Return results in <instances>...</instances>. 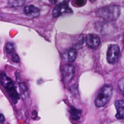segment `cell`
Returning a JSON list of instances; mask_svg holds the SVG:
<instances>
[{
	"label": "cell",
	"mask_w": 124,
	"mask_h": 124,
	"mask_svg": "<svg viewBox=\"0 0 124 124\" xmlns=\"http://www.w3.org/2000/svg\"><path fill=\"white\" fill-rule=\"evenodd\" d=\"M75 75V67L71 64L65 65L62 69V78L65 84L69 83Z\"/></svg>",
	"instance_id": "5b68a950"
},
{
	"label": "cell",
	"mask_w": 124,
	"mask_h": 124,
	"mask_svg": "<svg viewBox=\"0 0 124 124\" xmlns=\"http://www.w3.org/2000/svg\"><path fill=\"white\" fill-rule=\"evenodd\" d=\"M123 40H124V34H123Z\"/></svg>",
	"instance_id": "603a6c76"
},
{
	"label": "cell",
	"mask_w": 124,
	"mask_h": 124,
	"mask_svg": "<svg viewBox=\"0 0 124 124\" xmlns=\"http://www.w3.org/2000/svg\"><path fill=\"white\" fill-rule=\"evenodd\" d=\"M115 107L117 109L116 117L117 119L124 118V100H117L115 101Z\"/></svg>",
	"instance_id": "9c48e42d"
},
{
	"label": "cell",
	"mask_w": 124,
	"mask_h": 124,
	"mask_svg": "<svg viewBox=\"0 0 124 124\" xmlns=\"http://www.w3.org/2000/svg\"><path fill=\"white\" fill-rule=\"evenodd\" d=\"M20 87H21V91H22L23 93H26V92H27L28 89H27V87H26V84L21 83L20 84Z\"/></svg>",
	"instance_id": "d6986e66"
},
{
	"label": "cell",
	"mask_w": 124,
	"mask_h": 124,
	"mask_svg": "<svg viewBox=\"0 0 124 124\" xmlns=\"http://www.w3.org/2000/svg\"><path fill=\"white\" fill-rule=\"evenodd\" d=\"M85 4V0H74V5L76 7H82Z\"/></svg>",
	"instance_id": "e0dca14e"
},
{
	"label": "cell",
	"mask_w": 124,
	"mask_h": 124,
	"mask_svg": "<svg viewBox=\"0 0 124 124\" xmlns=\"http://www.w3.org/2000/svg\"><path fill=\"white\" fill-rule=\"evenodd\" d=\"M91 2H95V1H96V0H90Z\"/></svg>",
	"instance_id": "7402d4cb"
},
{
	"label": "cell",
	"mask_w": 124,
	"mask_h": 124,
	"mask_svg": "<svg viewBox=\"0 0 124 124\" xmlns=\"http://www.w3.org/2000/svg\"><path fill=\"white\" fill-rule=\"evenodd\" d=\"M72 13V10L67 6V5H58L53 9V15L54 17L57 18L61 16L64 13Z\"/></svg>",
	"instance_id": "52a82bcc"
},
{
	"label": "cell",
	"mask_w": 124,
	"mask_h": 124,
	"mask_svg": "<svg viewBox=\"0 0 124 124\" xmlns=\"http://www.w3.org/2000/svg\"><path fill=\"white\" fill-rule=\"evenodd\" d=\"M24 13L31 18H36L37 16H39V9L38 8H37L34 5H28L26 6L23 9Z\"/></svg>",
	"instance_id": "ba28073f"
},
{
	"label": "cell",
	"mask_w": 124,
	"mask_h": 124,
	"mask_svg": "<svg viewBox=\"0 0 124 124\" xmlns=\"http://www.w3.org/2000/svg\"><path fill=\"white\" fill-rule=\"evenodd\" d=\"M0 83L7 90V92L8 93V95L11 100L13 101V102L14 104H16L20 96L13 80L5 74L0 73Z\"/></svg>",
	"instance_id": "7a4b0ae2"
},
{
	"label": "cell",
	"mask_w": 124,
	"mask_h": 124,
	"mask_svg": "<svg viewBox=\"0 0 124 124\" xmlns=\"http://www.w3.org/2000/svg\"><path fill=\"white\" fill-rule=\"evenodd\" d=\"M120 56V47L118 45L112 44L109 45L107 52V61L109 64H114L117 61Z\"/></svg>",
	"instance_id": "277c9868"
},
{
	"label": "cell",
	"mask_w": 124,
	"mask_h": 124,
	"mask_svg": "<svg viewBox=\"0 0 124 124\" xmlns=\"http://www.w3.org/2000/svg\"><path fill=\"white\" fill-rule=\"evenodd\" d=\"M12 60L15 63H18L20 61V58L18 56V55L16 53H12Z\"/></svg>",
	"instance_id": "ac0fdd59"
},
{
	"label": "cell",
	"mask_w": 124,
	"mask_h": 124,
	"mask_svg": "<svg viewBox=\"0 0 124 124\" xmlns=\"http://www.w3.org/2000/svg\"><path fill=\"white\" fill-rule=\"evenodd\" d=\"M112 91L113 88L111 85L107 84L104 85L99 91L95 99V105L97 107H102L107 105L112 97Z\"/></svg>",
	"instance_id": "3957f363"
},
{
	"label": "cell",
	"mask_w": 124,
	"mask_h": 124,
	"mask_svg": "<svg viewBox=\"0 0 124 124\" xmlns=\"http://www.w3.org/2000/svg\"><path fill=\"white\" fill-rule=\"evenodd\" d=\"M52 2L55 5H66L69 2L70 0H51Z\"/></svg>",
	"instance_id": "2e32d148"
},
{
	"label": "cell",
	"mask_w": 124,
	"mask_h": 124,
	"mask_svg": "<svg viewBox=\"0 0 124 124\" xmlns=\"http://www.w3.org/2000/svg\"><path fill=\"white\" fill-rule=\"evenodd\" d=\"M84 37L83 35H80L79 37H77L76 40L74 42V47L75 49H80L83 47L84 44Z\"/></svg>",
	"instance_id": "4fadbf2b"
},
{
	"label": "cell",
	"mask_w": 124,
	"mask_h": 124,
	"mask_svg": "<svg viewBox=\"0 0 124 124\" xmlns=\"http://www.w3.org/2000/svg\"><path fill=\"white\" fill-rule=\"evenodd\" d=\"M77 50L75 48H71L70 49L67 53V61L70 62V63H72V62L75 61V60L77 58Z\"/></svg>",
	"instance_id": "30bf717a"
},
{
	"label": "cell",
	"mask_w": 124,
	"mask_h": 124,
	"mask_svg": "<svg viewBox=\"0 0 124 124\" xmlns=\"http://www.w3.org/2000/svg\"><path fill=\"white\" fill-rule=\"evenodd\" d=\"M37 112L35 110H34V111L32 112V114H31V117H32L33 119H36V118H37Z\"/></svg>",
	"instance_id": "44dd1931"
},
{
	"label": "cell",
	"mask_w": 124,
	"mask_h": 124,
	"mask_svg": "<svg viewBox=\"0 0 124 124\" xmlns=\"http://www.w3.org/2000/svg\"><path fill=\"white\" fill-rule=\"evenodd\" d=\"M96 15L107 21H115L120 15V8L117 5H107L99 8Z\"/></svg>",
	"instance_id": "6da1fadb"
},
{
	"label": "cell",
	"mask_w": 124,
	"mask_h": 124,
	"mask_svg": "<svg viewBox=\"0 0 124 124\" xmlns=\"http://www.w3.org/2000/svg\"><path fill=\"white\" fill-rule=\"evenodd\" d=\"M70 112L71 114V117L72 118V120H78L80 119V115H81V110L72 107H70Z\"/></svg>",
	"instance_id": "8fae6325"
},
{
	"label": "cell",
	"mask_w": 124,
	"mask_h": 124,
	"mask_svg": "<svg viewBox=\"0 0 124 124\" xmlns=\"http://www.w3.org/2000/svg\"><path fill=\"white\" fill-rule=\"evenodd\" d=\"M5 49H6V51L7 53H14V50H15V47H14V45L11 42H8L6 44V46H5Z\"/></svg>",
	"instance_id": "5bb4252c"
},
{
	"label": "cell",
	"mask_w": 124,
	"mask_h": 124,
	"mask_svg": "<svg viewBox=\"0 0 124 124\" xmlns=\"http://www.w3.org/2000/svg\"><path fill=\"white\" fill-rule=\"evenodd\" d=\"M5 116H4L2 114L0 113V123H4V122H5Z\"/></svg>",
	"instance_id": "ffe728a7"
},
{
	"label": "cell",
	"mask_w": 124,
	"mask_h": 124,
	"mask_svg": "<svg viewBox=\"0 0 124 124\" xmlns=\"http://www.w3.org/2000/svg\"><path fill=\"white\" fill-rule=\"evenodd\" d=\"M117 85H118V88H119L120 91L124 96V78H122L118 80Z\"/></svg>",
	"instance_id": "9a60e30c"
},
{
	"label": "cell",
	"mask_w": 124,
	"mask_h": 124,
	"mask_svg": "<svg viewBox=\"0 0 124 124\" xmlns=\"http://www.w3.org/2000/svg\"><path fill=\"white\" fill-rule=\"evenodd\" d=\"M85 42L90 48L96 49L99 46L101 40H100V37L97 34H89L86 35L85 38Z\"/></svg>",
	"instance_id": "8992f818"
},
{
	"label": "cell",
	"mask_w": 124,
	"mask_h": 124,
	"mask_svg": "<svg viewBox=\"0 0 124 124\" xmlns=\"http://www.w3.org/2000/svg\"><path fill=\"white\" fill-rule=\"evenodd\" d=\"M8 2L11 7L20 8L24 5L26 0H8Z\"/></svg>",
	"instance_id": "7c38bea8"
}]
</instances>
